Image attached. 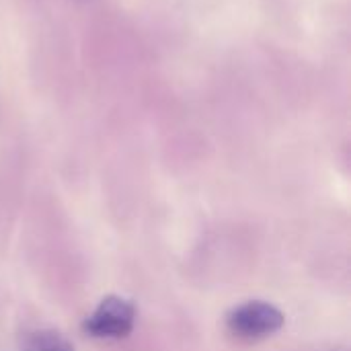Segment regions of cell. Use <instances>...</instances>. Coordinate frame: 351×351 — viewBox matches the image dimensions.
I'll return each instance as SVG.
<instances>
[{
	"instance_id": "obj_3",
	"label": "cell",
	"mask_w": 351,
	"mask_h": 351,
	"mask_svg": "<svg viewBox=\"0 0 351 351\" xmlns=\"http://www.w3.org/2000/svg\"><path fill=\"white\" fill-rule=\"evenodd\" d=\"M21 351H74V348L53 329H35L23 337Z\"/></svg>"
},
{
	"instance_id": "obj_1",
	"label": "cell",
	"mask_w": 351,
	"mask_h": 351,
	"mask_svg": "<svg viewBox=\"0 0 351 351\" xmlns=\"http://www.w3.org/2000/svg\"><path fill=\"white\" fill-rule=\"evenodd\" d=\"M136 308L121 296H105L82 323V331L95 339H123L132 333Z\"/></svg>"
},
{
	"instance_id": "obj_2",
	"label": "cell",
	"mask_w": 351,
	"mask_h": 351,
	"mask_svg": "<svg viewBox=\"0 0 351 351\" xmlns=\"http://www.w3.org/2000/svg\"><path fill=\"white\" fill-rule=\"evenodd\" d=\"M284 325V315L269 302L251 300L232 308L226 317V327L239 339H261Z\"/></svg>"
}]
</instances>
